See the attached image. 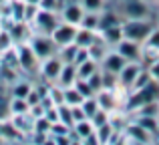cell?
<instances>
[{
  "label": "cell",
  "mask_w": 159,
  "mask_h": 145,
  "mask_svg": "<svg viewBox=\"0 0 159 145\" xmlns=\"http://www.w3.org/2000/svg\"><path fill=\"white\" fill-rule=\"evenodd\" d=\"M0 137H2L4 143H20V141H24V139H26V137H24V135L14 127V123H12L10 119H4V121H0Z\"/></svg>",
  "instance_id": "9a60e30c"
},
{
  "label": "cell",
  "mask_w": 159,
  "mask_h": 145,
  "mask_svg": "<svg viewBox=\"0 0 159 145\" xmlns=\"http://www.w3.org/2000/svg\"><path fill=\"white\" fill-rule=\"evenodd\" d=\"M147 71H149V75H151L153 81H157V83H159V59H157V61H153V63L149 65Z\"/></svg>",
  "instance_id": "7dc6e473"
},
{
  "label": "cell",
  "mask_w": 159,
  "mask_h": 145,
  "mask_svg": "<svg viewBox=\"0 0 159 145\" xmlns=\"http://www.w3.org/2000/svg\"><path fill=\"white\" fill-rule=\"evenodd\" d=\"M34 131L36 133H48V131H51V121H48L47 117L34 119Z\"/></svg>",
  "instance_id": "ab89813d"
},
{
  "label": "cell",
  "mask_w": 159,
  "mask_h": 145,
  "mask_svg": "<svg viewBox=\"0 0 159 145\" xmlns=\"http://www.w3.org/2000/svg\"><path fill=\"white\" fill-rule=\"evenodd\" d=\"M157 26H159V16H157Z\"/></svg>",
  "instance_id": "db71d44e"
},
{
  "label": "cell",
  "mask_w": 159,
  "mask_h": 145,
  "mask_svg": "<svg viewBox=\"0 0 159 145\" xmlns=\"http://www.w3.org/2000/svg\"><path fill=\"white\" fill-rule=\"evenodd\" d=\"M121 30H123V39L135 40V43L143 44L147 40V36L151 34L153 24L147 18H125L121 22Z\"/></svg>",
  "instance_id": "6da1fadb"
},
{
  "label": "cell",
  "mask_w": 159,
  "mask_h": 145,
  "mask_svg": "<svg viewBox=\"0 0 159 145\" xmlns=\"http://www.w3.org/2000/svg\"><path fill=\"white\" fill-rule=\"evenodd\" d=\"M77 30H79V26H75V24H69V22H62V20H61V24H58V26L51 32V36H52L54 43H57V47L61 48V47H65V44L75 43Z\"/></svg>",
  "instance_id": "52a82bcc"
},
{
  "label": "cell",
  "mask_w": 159,
  "mask_h": 145,
  "mask_svg": "<svg viewBox=\"0 0 159 145\" xmlns=\"http://www.w3.org/2000/svg\"><path fill=\"white\" fill-rule=\"evenodd\" d=\"M28 44L32 47L34 55L39 57L40 61H44V59H48V57H52V55L58 52V47L52 40V36L51 34H43V32H32L30 39H28Z\"/></svg>",
  "instance_id": "3957f363"
},
{
  "label": "cell",
  "mask_w": 159,
  "mask_h": 145,
  "mask_svg": "<svg viewBox=\"0 0 159 145\" xmlns=\"http://www.w3.org/2000/svg\"><path fill=\"white\" fill-rule=\"evenodd\" d=\"M145 2H151V0H145Z\"/></svg>",
  "instance_id": "9f6ffc18"
},
{
  "label": "cell",
  "mask_w": 159,
  "mask_h": 145,
  "mask_svg": "<svg viewBox=\"0 0 159 145\" xmlns=\"http://www.w3.org/2000/svg\"><path fill=\"white\" fill-rule=\"evenodd\" d=\"M97 97V103H99V109L107 111L109 115L111 113H117L121 101H119V95H117V89L115 91H109V89H101L99 93H95Z\"/></svg>",
  "instance_id": "7c38bea8"
},
{
  "label": "cell",
  "mask_w": 159,
  "mask_h": 145,
  "mask_svg": "<svg viewBox=\"0 0 159 145\" xmlns=\"http://www.w3.org/2000/svg\"><path fill=\"white\" fill-rule=\"evenodd\" d=\"M30 105L26 103V99H18V97H10L8 99V111L10 115H24L28 113Z\"/></svg>",
  "instance_id": "7402d4cb"
},
{
  "label": "cell",
  "mask_w": 159,
  "mask_h": 145,
  "mask_svg": "<svg viewBox=\"0 0 159 145\" xmlns=\"http://www.w3.org/2000/svg\"><path fill=\"white\" fill-rule=\"evenodd\" d=\"M10 48H14V40H12L10 32H8L6 26L0 28V55H4V52H8Z\"/></svg>",
  "instance_id": "4316f807"
},
{
  "label": "cell",
  "mask_w": 159,
  "mask_h": 145,
  "mask_svg": "<svg viewBox=\"0 0 159 145\" xmlns=\"http://www.w3.org/2000/svg\"><path fill=\"white\" fill-rule=\"evenodd\" d=\"M99 36L105 40L107 44H113L115 47L121 39H123V30H121V24H115V26H109V28H103L99 30Z\"/></svg>",
  "instance_id": "ffe728a7"
},
{
  "label": "cell",
  "mask_w": 159,
  "mask_h": 145,
  "mask_svg": "<svg viewBox=\"0 0 159 145\" xmlns=\"http://www.w3.org/2000/svg\"><path fill=\"white\" fill-rule=\"evenodd\" d=\"M153 139H155V143H153V145H159V129H157V133L153 135Z\"/></svg>",
  "instance_id": "681fc988"
},
{
  "label": "cell",
  "mask_w": 159,
  "mask_h": 145,
  "mask_svg": "<svg viewBox=\"0 0 159 145\" xmlns=\"http://www.w3.org/2000/svg\"><path fill=\"white\" fill-rule=\"evenodd\" d=\"M8 119L14 123V127L24 135V137H30V133L34 131V119H32L30 113H24V115H10Z\"/></svg>",
  "instance_id": "2e32d148"
},
{
  "label": "cell",
  "mask_w": 159,
  "mask_h": 145,
  "mask_svg": "<svg viewBox=\"0 0 159 145\" xmlns=\"http://www.w3.org/2000/svg\"><path fill=\"white\" fill-rule=\"evenodd\" d=\"M70 131H73V127L57 121V123H51V131H48V135H66V133H70Z\"/></svg>",
  "instance_id": "74e56055"
},
{
  "label": "cell",
  "mask_w": 159,
  "mask_h": 145,
  "mask_svg": "<svg viewBox=\"0 0 159 145\" xmlns=\"http://www.w3.org/2000/svg\"><path fill=\"white\" fill-rule=\"evenodd\" d=\"M115 51L123 57L125 61H131V63H141V55H143V44L135 43V40L129 39H121L115 44Z\"/></svg>",
  "instance_id": "8992f818"
},
{
  "label": "cell",
  "mask_w": 159,
  "mask_h": 145,
  "mask_svg": "<svg viewBox=\"0 0 159 145\" xmlns=\"http://www.w3.org/2000/svg\"><path fill=\"white\" fill-rule=\"evenodd\" d=\"M36 12H39V4H32V2H26V4H24V22L32 24V20H34Z\"/></svg>",
  "instance_id": "f35d334b"
},
{
  "label": "cell",
  "mask_w": 159,
  "mask_h": 145,
  "mask_svg": "<svg viewBox=\"0 0 159 145\" xmlns=\"http://www.w3.org/2000/svg\"><path fill=\"white\" fill-rule=\"evenodd\" d=\"M79 26L91 28V30H99V12H87L85 10V16H83V20H81Z\"/></svg>",
  "instance_id": "83f0119b"
},
{
  "label": "cell",
  "mask_w": 159,
  "mask_h": 145,
  "mask_svg": "<svg viewBox=\"0 0 159 145\" xmlns=\"http://www.w3.org/2000/svg\"><path fill=\"white\" fill-rule=\"evenodd\" d=\"M93 133H95V125L91 123V119H83V121H77L73 125V135L79 139H87Z\"/></svg>",
  "instance_id": "44dd1931"
},
{
  "label": "cell",
  "mask_w": 159,
  "mask_h": 145,
  "mask_svg": "<svg viewBox=\"0 0 159 145\" xmlns=\"http://www.w3.org/2000/svg\"><path fill=\"white\" fill-rule=\"evenodd\" d=\"M43 145H57V143H54V139L51 137V135H48V137H47V139L43 141Z\"/></svg>",
  "instance_id": "c3c4849f"
},
{
  "label": "cell",
  "mask_w": 159,
  "mask_h": 145,
  "mask_svg": "<svg viewBox=\"0 0 159 145\" xmlns=\"http://www.w3.org/2000/svg\"><path fill=\"white\" fill-rule=\"evenodd\" d=\"M75 87H77V91H79V93H81L83 95V97H93V89H91V87H89V83H87V79H77V81H75Z\"/></svg>",
  "instance_id": "d590c367"
},
{
  "label": "cell",
  "mask_w": 159,
  "mask_h": 145,
  "mask_svg": "<svg viewBox=\"0 0 159 145\" xmlns=\"http://www.w3.org/2000/svg\"><path fill=\"white\" fill-rule=\"evenodd\" d=\"M58 24H61V14H58V12L43 10V8H39V12H36V16H34V20H32L30 26H34V28H32V32L51 34Z\"/></svg>",
  "instance_id": "277c9868"
},
{
  "label": "cell",
  "mask_w": 159,
  "mask_h": 145,
  "mask_svg": "<svg viewBox=\"0 0 159 145\" xmlns=\"http://www.w3.org/2000/svg\"><path fill=\"white\" fill-rule=\"evenodd\" d=\"M151 101H159V83L157 81H151L147 87H143V89L129 91L127 101H125V109L135 111L137 107L145 105V103H151Z\"/></svg>",
  "instance_id": "7a4b0ae2"
},
{
  "label": "cell",
  "mask_w": 159,
  "mask_h": 145,
  "mask_svg": "<svg viewBox=\"0 0 159 145\" xmlns=\"http://www.w3.org/2000/svg\"><path fill=\"white\" fill-rule=\"evenodd\" d=\"M151 81H153V79H151V75H149V71H147V69H141V73L137 75V79H135V83H133L131 91L143 89V87H147V85H149Z\"/></svg>",
  "instance_id": "1f68e13d"
},
{
  "label": "cell",
  "mask_w": 159,
  "mask_h": 145,
  "mask_svg": "<svg viewBox=\"0 0 159 145\" xmlns=\"http://www.w3.org/2000/svg\"><path fill=\"white\" fill-rule=\"evenodd\" d=\"M10 117V111H8V99H2L0 97V121Z\"/></svg>",
  "instance_id": "bcb514c9"
},
{
  "label": "cell",
  "mask_w": 159,
  "mask_h": 145,
  "mask_svg": "<svg viewBox=\"0 0 159 145\" xmlns=\"http://www.w3.org/2000/svg\"><path fill=\"white\" fill-rule=\"evenodd\" d=\"M58 14H61L62 22H69V24L79 26L81 20H83V16H85V8H83L81 2H65Z\"/></svg>",
  "instance_id": "9c48e42d"
},
{
  "label": "cell",
  "mask_w": 159,
  "mask_h": 145,
  "mask_svg": "<svg viewBox=\"0 0 159 145\" xmlns=\"http://www.w3.org/2000/svg\"><path fill=\"white\" fill-rule=\"evenodd\" d=\"M81 4L87 12H101V10H105L107 0H81Z\"/></svg>",
  "instance_id": "d6a6232c"
},
{
  "label": "cell",
  "mask_w": 159,
  "mask_h": 145,
  "mask_svg": "<svg viewBox=\"0 0 159 145\" xmlns=\"http://www.w3.org/2000/svg\"><path fill=\"white\" fill-rule=\"evenodd\" d=\"M143 47H149V48H159V26L151 30V34L147 36V40L143 43Z\"/></svg>",
  "instance_id": "b9f144b4"
},
{
  "label": "cell",
  "mask_w": 159,
  "mask_h": 145,
  "mask_svg": "<svg viewBox=\"0 0 159 145\" xmlns=\"http://www.w3.org/2000/svg\"><path fill=\"white\" fill-rule=\"evenodd\" d=\"M81 107H83V111H85V115H87V119H91L95 113L99 111V103H97V97H87V99H83V103H81Z\"/></svg>",
  "instance_id": "f546056e"
},
{
  "label": "cell",
  "mask_w": 159,
  "mask_h": 145,
  "mask_svg": "<svg viewBox=\"0 0 159 145\" xmlns=\"http://www.w3.org/2000/svg\"><path fill=\"white\" fill-rule=\"evenodd\" d=\"M26 2H32V4H39L40 0H26Z\"/></svg>",
  "instance_id": "f907efd6"
},
{
  "label": "cell",
  "mask_w": 159,
  "mask_h": 145,
  "mask_svg": "<svg viewBox=\"0 0 159 145\" xmlns=\"http://www.w3.org/2000/svg\"><path fill=\"white\" fill-rule=\"evenodd\" d=\"M157 51H159V48H157Z\"/></svg>",
  "instance_id": "680465c9"
},
{
  "label": "cell",
  "mask_w": 159,
  "mask_h": 145,
  "mask_svg": "<svg viewBox=\"0 0 159 145\" xmlns=\"http://www.w3.org/2000/svg\"><path fill=\"white\" fill-rule=\"evenodd\" d=\"M62 4H65L62 0H40L39 8H43V10H52V12H61Z\"/></svg>",
  "instance_id": "e575fe53"
},
{
  "label": "cell",
  "mask_w": 159,
  "mask_h": 145,
  "mask_svg": "<svg viewBox=\"0 0 159 145\" xmlns=\"http://www.w3.org/2000/svg\"><path fill=\"white\" fill-rule=\"evenodd\" d=\"M0 28H2V18H0Z\"/></svg>",
  "instance_id": "f5cc1de1"
},
{
  "label": "cell",
  "mask_w": 159,
  "mask_h": 145,
  "mask_svg": "<svg viewBox=\"0 0 159 145\" xmlns=\"http://www.w3.org/2000/svg\"><path fill=\"white\" fill-rule=\"evenodd\" d=\"M14 51H16V57H18V69L20 71H24V73L39 71L40 59L34 55V51H32V47L28 43L14 44Z\"/></svg>",
  "instance_id": "5b68a950"
},
{
  "label": "cell",
  "mask_w": 159,
  "mask_h": 145,
  "mask_svg": "<svg viewBox=\"0 0 159 145\" xmlns=\"http://www.w3.org/2000/svg\"><path fill=\"white\" fill-rule=\"evenodd\" d=\"M32 83L30 81H14L10 89V97H18V99H26V95L30 93Z\"/></svg>",
  "instance_id": "cb8c5ba5"
},
{
  "label": "cell",
  "mask_w": 159,
  "mask_h": 145,
  "mask_svg": "<svg viewBox=\"0 0 159 145\" xmlns=\"http://www.w3.org/2000/svg\"><path fill=\"white\" fill-rule=\"evenodd\" d=\"M133 115H151V117H159V101H151L145 103V105L137 107L133 111Z\"/></svg>",
  "instance_id": "484cf974"
},
{
  "label": "cell",
  "mask_w": 159,
  "mask_h": 145,
  "mask_svg": "<svg viewBox=\"0 0 159 145\" xmlns=\"http://www.w3.org/2000/svg\"><path fill=\"white\" fill-rule=\"evenodd\" d=\"M127 145H133V143H131V141H127Z\"/></svg>",
  "instance_id": "11a10c76"
},
{
  "label": "cell",
  "mask_w": 159,
  "mask_h": 145,
  "mask_svg": "<svg viewBox=\"0 0 159 145\" xmlns=\"http://www.w3.org/2000/svg\"><path fill=\"white\" fill-rule=\"evenodd\" d=\"M97 39H99V32L97 30H91V28L79 26L77 36H75V44H77V47H87V48H89Z\"/></svg>",
  "instance_id": "ac0fdd59"
},
{
  "label": "cell",
  "mask_w": 159,
  "mask_h": 145,
  "mask_svg": "<svg viewBox=\"0 0 159 145\" xmlns=\"http://www.w3.org/2000/svg\"><path fill=\"white\" fill-rule=\"evenodd\" d=\"M70 113H73V121H75V123L87 119V115H85V111H83L81 105H70Z\"/></svg>",
  "instance_id": "ee69618b"
},
{
  "label": "cell",
  "mask_w": 159,
  "mask_h": 145,
  "mask_svg": "<svg viewBox=\"0 0 159 145\" xmlns=\"http://www.w3.org/2000/svg\"><path fill=\"white\" fill-rule=\"evenodd\" d=\"M28 145H34V143H28Z\"/></svg>",
  "instance_id": "6f0895ef"
},
{
  "label": "cell",
  "mask_w": 159,
  "mask_h": 145,
  "mask_svg": "<svg viewBox=\"0 0 159 145\" xmlns=\"http://www.w3.org/2000/svg\"><path fill=\"white\" fill-rule=\"evenodd\" d=\"M127 65V61L123 59V57L119 55L117 51H107V55L101 59V63H99V67L103 69V71H109V73H115L119 75V71Z\"/></svg>",
  "instance_id": "5bb4252c"
},
{
  "label": "cell",
  "mask_w": 159,
  "mask_h": 145,
  "mask_svg": "<svg viewBox=\"0 0 159 145\" xmlns=\"http://www.w3.org/2000/svg\"><path fill=\"white\" fill-rule=\"evenodd\" d=\"M75 81H77V65L65 63L61 73H58V79L54 83H58L61 87H70V85H75Z\"/></svg>",
  "instance_id": "e0dca14e"
},
{
  "label": "cell",
  "mask_w": 159,
  "mask_h": 145,
  "mask_svg": "<svg viewBox=\"0 0 159 145\" xmlns=\"http://www.w3.org/2000/svg\"><path fill=\"white\" fill-rule=\"evenodd\" d=\"M95 71H99V63L93 59H87L85 63L77 65V79H89Z\"/></svg>",
  "instance_id": "603a6c76"
},
{
  "label": "cell",
  "mask_w": 159,
  "mask_h": 145,
  "mask_svg": "<svg viewBox=\"0 0 159 145\" xmlns=\"http://www.w3.org/2000/svg\"><path fill=\"white\" fill-rule=\"evenodd\" d=\"M121 12H123L125 18H147L149 6L145 0H123Z\"/></svg>",
  "instance_id": "8fae6325"
},
{
  "label": "cell",
  "mask_w": 159,
  "mask_h": 145,
  "mask_svg": "<svg viewBox=\"0 0 159 145\" xmlns=\"http://www.w3.org/2000/svg\"><path fill=\"white\" fill-rule=\"evenodd\" d=\"M87 59H91V57H89V48H87V47H77V52H75L73 65H81V63H85Z\"/></svg>",
  "instance_id": "60d3db41"
},
{
  "label": "cell",
  "mask_w": 159,
  "mask_h": 145,
  "mask_svg": "<svg viewBox=\"0 0 159 145\" xmlns=\"http://www.w3.org/2000/svg\"><path fill=\"white\" fill-rule=\"evenodd\" d=\"M40 101H43V95H40L39 93V89H36V87L34 85H32V89H30V93H28L26 95V103H28V105H39V103Z\"/></svg>",
  "instance_id": "7bdbcfd3"
},
{
  "label": "cell",
  "mask_w": 159,
  "mask_h": 145,
  "mask_svg": "<svg viewBox=\"0 0 159 145\" xmlns=\"http://www.w3.org/2000/svg\"><path fill=\"white\" fill-rule=\"evenodd\" d=\"M51 137L54 139V143L57 145H70V139H73V131L66 135H51Z\"/></svg>",
  "instance_id": "f6af8a7d"
},
{
  "label": "cell",
  "mask_w": 159,
  "mask_h": 145,
  "mask_svg": "<svg viewBox=\"0 0 159 145\" xmlns=\"http://www.w3.org/2000/svg\"><path fill=\"white\" fill-rule=\"evenodd\" d=\"M101 77H103V89H109V91L119 89V77L115 73H109L101 69Z\"/></svg>",
  "instance_id": "f1b7e54d"
},
{
  "label": "cell",
  "mask_w": 159,
  "mask_h": 145,
  "mask_svg": "<svg viewBox=\"0 0 159 145\" xmlns=\"http://www.w3.org/2000/svg\"><path fill=\"white\" fill-rule=\"evenodd\" d=\"M62 59L58 55H52V57H48V59H44V61H40V67H39V71L40 75L44 77V81L47 83H54L58 79V73H61V69H62Z\"/></svg>",
  "instance_id": "ba28073f"
},
{
  "label": "cell",
  "mask_w": 159,
  "mask_h": 145,
  "mask_svg": "<svg viewBox=\"0 0 159 145\" xmlns=\"http://www.w3.org/2000/svg\"><path fill=\"white\" fill-rule=\"evenodd\" d=\"M65 89V103L66 105H81L83 103V95L77 91V87L75 85H70V87H62Z\"/></svg>",
  "instance_id": "d4e9b609"
},
{
  "label": "cell",
  "mask_w": 159,
  "mask_h": 145,
  "mask_svg": "<svg viewBox=\"0 0 159 145\" xmlns=\"http://www.w3.org/2000/svg\"><path fill=\"white\" fill-rule=\"evenodd\" d=\"M133 121L137 125H141L145 131H149L151 135L157 133L159 129V117H151V115H133Z\"/></svg>",
  "instance_id": "d6986e66"
},
{
  "label": "cell",
  "mask_w": 159,
  "mask_h": 145,
  "mask_svg": "<svg viewBox=\"0 0 159 145\" xmlns=\"http://www.w3.org/2000/svg\"><path fill=\"white\" fill-rule=\"evenodd\" d=\"M57 109H58V121L69 125V127H73L75 121H73V113H70V105L62 103V105H57Z\"/></svg>",
  "instance_id": "4dcf8cb0"
},
{
  "label": "cell",
  "mask_w": 159,
  "mask_h": 145,
  "mask_svg": "<svg viewBox=\"0 0 159 145\" xmlns=\"http://www.w3.org/2000/svg\"><path fill=\"white\" fill-rule=\"evenodd\" d=\"M133 145H153V143H133Z\"/></svg>",
  "instance_id": "816d5d0a"
},
{
  "label": "cell",
  "mask_w": 159,
  "mask_h": 145,
  "mask_svg": "<svg viewBox=\"0 0 159 145\" xmlns=\"http://www.w3.org/2000/svg\"><path fill=\"white\" fill-rule=\"evenodd\" d=\"M123 133H125V137H127V141H131V143H153L151 141L153 135L149 133V131H145L141 125H137L135 121H129L127 125H125Z\"/></svg>",
  "instance_id": "4fadbf2b"
},
{
  "label": "cell",
  "mask_w": 159,
  "mask_h": 145,
  "mask_svg": "<svg viewBox=\"0 0 159 145\" xmlns=\"http://www.w3.org/2000/svg\"><path fill=\"white\" fill-rule=\"evenodd\" d=\"M87 83H89V87L93 89V93H99V91L103 89V77H101V67H99V71H95L91 75L89 79H87Z\"/></svg>",
  "instance_id": "836d02e7"
},
{
  "label": "cell",
  "mask_w": 159,
  "mask_h": 145,
  "mask_svg": "<svg viewBox=\"0 0 159 145\" xmlns=\"http://www.w3.org/2000/svg\"><path fill=\"white\" fill-rule=\"evenodd\" d=\"M141 69H143V65L141 63H131V61H127V65H125L123 69L119 71V89H125V91H131L133 83H135L137 75L141 73Z\"/></svg>",
  "instance_id": "30bf717a"
},
{
  "label": "cell",
  "mask_w": 159,
  "mask_h": 145,
  "mask_svg": "<svg viewBox=\"0 0 159 145\" xmlns=\"http://www.w3.org/2000/svg\"><path fill=\"white\" fill-rule=\"evenodd\" d=\"M109 117H111V115H109L107 111L99 109L97 113H95L93 117H91V123H93V125H95V129H97V127H101V125H105V123H109Z\"/></svg>",
  "instance_id": "8d00e7d4"
}]
</instances>
